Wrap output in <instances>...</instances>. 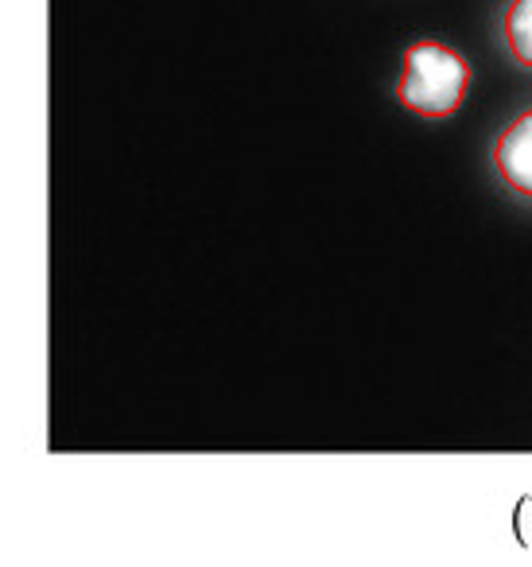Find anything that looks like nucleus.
<instances>
[{
	"mask_svg": "<svg viewBox=\"0 0 532 567\" xmlns=\"http://www.w3.org/2000/svg\"><path fill=\"white\" fill-rule=\"evenodd\" d=\"M493 167L513 195L532 198V110L521 113L493 144Z\"/></svg>",
	"mask_w": 532,
	"mask_h": 567,
	"instance_id": "nucleus-2",
	"label": "nucleus"
},
{
	"mask_svg": "<svg viewBox=\"0 0 532 567\" xmlns=\"http://www.w3.org/2000/svg\"><path fill=\"white\" fill-rule=\"evenodd\" d=\"M501 40L516 66L532 71V0H509L505 20H501Z\"/></svg>",
	"mask_w": 532,
	"mask_h": 567,
	"instance_id": "nucleus-3",
	"label": "nucleus"
},
{
	"mask_svg": "<svg viewBox=\"0 0 532 567\" xmlns=\"http://www.w3.org/2000/svg\"><path fill=\"white\" fill-rule=\"evenodd\" d=\"M470 86V66L459 51L436 40H420L405 51V71L397 82V102L423 121H443L462 105Z\"/></svg>",
	"mask_w": 532,
	"mask_h": 567,
	"instance_id": "nucleus-1",
	"label": "nucleus"
}]
</instances>
